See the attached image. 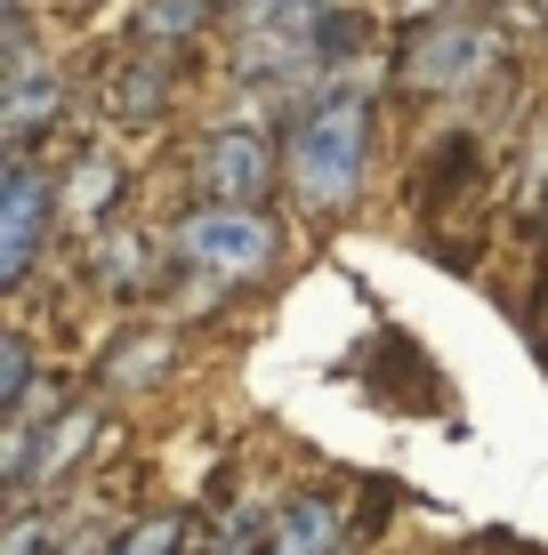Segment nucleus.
<instances>
[{
    "instance_id": "obj_3",
    "label": "nucleus",
    "mask_w": 548,
    "mask_h": 555,
    "mask_svg": "<svg viewBox=\"0 0 548 555\" xmlns=\"http://www.w3.org/2000/svg\"><path fill=\"white\" fill-rule=\"evenodd\" d=\"M493 65V41H484L476 16H428L395 41V81L411 98H444V89H468L476 73Z\"/></svg>"
},
{
    "instance_id": "obj_4",
    "label": "nucleus",
    "mask_w": 548,
    "mask_h": 555,
    "mask_svg": "<svg viewBox=\"0 0 548 555\" xmlns=\"http://www.w3.org/2000/svg\"><path fill=\"white\" fill-rule=\"evenodd\" d=\"M49 209H56V185L33 153H9V178H0V282H25L33 258L49 242Z\"/></svg>"
},
{
    "instance_id": "obj_1",
    "label": "nucleus",
    "mask_w": 548,
    "mask_h": 555,
    "mask_svg": "<svg viewBox=\"0 0 548 555\" xmlns=\"http://www.w3.org/2000/svg\"><path fill=\"white\" fill-rule=\"evenodd\" d=\"M364 169H371V98L331 81L282 138V178H291L298 209H347Z\"/></svg>"
},
{
    "instance_id": "obj_15",
    "label": "nucleus",
    "mask_w": 548,
    "mask_h": 555,
    "mask_svg": "<svg viewBox=\"0 0 548 555\" xmlns=\"http://www.w3.org/2000/svg\"><path fill=\"white\" fill-rule=\"evenodd\" d=\"M540 322H548V298H540Z\"/></svg>"
},
{
    "instance_id": "obj_9",
    "label": "nucleus",
    "mask_w": 548,
    "mask_h": 555,
    "mask_svg": "<svg viewBox=\"0 0 548 555\" xmlns=\"http://www.w3.org/2000/svg\"><path fill=\"white\" fill-rule=\"evenodd\" d=\"M154 371H169V338L162 331L122 338V354H105V387H145Z\"/></svg>"
},
{
    "instance_id": "obj_5",
    "label": "nucleus",
    "mask_w": 548,
    "mask_h": 555,
    "mask_svg": "<svg viewBox=\"0 0 548 555\" xmlns=\"http://www.w3.org/2000/svg\"><path fill=\"white\" fill-rule=\"evenodd\" d=\"M282 169V145L267 129H218L211 145H202V185H211V202H234V209H258L267 202Z\"/></svg>"
},
{
    "instance_id": "obj_7",
    "label": "nucleus",
    "mask_w": 548,
    "mask_h": 555,
    "mask_svg": "<svg viewBox=\"0 0 548 555\" xmlns=\"http://www.w3.org/2000/svg\"><path fill=\"white\" fill-rule=\"evenodd\" d=\"M56 113H65V81H56V73L16 65V73H9V89H0V121H9V145L25 153V145L56 121Z\"/></svg>"
},
{
    "instance_id": "obj_6",
    "label": "nucleus",
    "mask_w": 548,
    "mask_h": 555,
    "mask_svg": "<svg viewBox=\"0 0 548 555\" xmlns=\"http://www.w3.org/2000/svg\"><path fill=\"white\" fill-rule=\"evenodd\" d=\"M89 435H98V411H56V418H41V427H16V443H9V491H16V500H33L41 483H56V475L81 459Z\"/></svg>"
},
{
    "instance_id": "obj_8",
    "label": "nucleus",
    "mask_w": 548,
    "mask_h": 555,
    "mask_svg": "<svg viewBox=\"0 0 548 555\" xmlns=\"http://www.w3.org/2000/svg\"><path fill=\"white\" fill-rule=\"evenodd\" d=\"M98 274H105V291H145V274H154V242H145L138 225H113V234L98 242Z\"/></svg>"
},
{
    "instance_id": "obj_14",
    "label": "nucleus",
    "mask_w": 548,
    "mask_h": 555,
    "mask_svg": "<svg viewBox=\"0 0 548 555\" xmlns=\"http://www.w3.org/2000/svg\"><path fill=\"white\" fill-rule=\"evenodd\" d=\"M517 9H524V16H548V0H517Z\"/></svg>"
},
{
    "instance_id": "obj_13",
    "label": "nucleus",
    "mask_w": 548,
    "mask_h": 555,
    "mask_svg": "<svg viewBox=\"0 0 548 555\" xmlns=\"http://www.w3.org/2000/svg\"><path fill=\"white\" fill-rule=\"evenodd\" d=\"M524 218L548 234V121H540V138H533V162H524Z\"/></svg>"
},
{
    "instance_id": "obj_2",
    "label": "nucleus",
    "mask_w": 548,
    "mask_h": 555,
    "mask_svg": "<svg viewBox=\"0 0 548 555\" xmlns=\"http://www.w3.org/2000/svg\"><path fill=\"white\" fill-rule=\"evenodd\" d=\"M169 242H178L186 274L211 282V291H242V282H258V274L275 266V250H282V234H275L267 209H234V202L186 209Z\"/></svg>"
},
{
    "instance_id": "obj_11",
    "label": "nucleus",
    "mask_w": 548,
    "mask_h": 555,
    "mask_svg": "<svg viewBox=\"0 0 548 555\" xmlns=\"http://www.w3.org/2000/svg\"><path fill=\"white\" fill-rule=\"evenodd\" d=\"M226 0H145V33H162V41H186V33L218 25Z\"/></svg>"
},
{
    "instance_id": "obj_12",
    "label": "nucleus",
    "mask_w": 548,
    "mask_h": 555,
    "mask_svg": "<svg viewBox=\"0 0 548 555\" xmlns=\"http://www.w3.org/2000/svg\"><path fill=\"white\" fill-rule=\"evenodd\" d=\"M33 403V338H0V411H25Z\"/></svg>"
},
{
    "instance_id": "obj_10",
    "label": "nucleus",
    "mask_w": 548,
    "mask_h": 555,
    "mask_svg": "<svg viewBox=\"0 0 548 555\" xmlns=\"http://www.w3.org/2000/svg\"><path fill=\"white\" fill-rule=\"evenodd\" d=\"M162 105H169L162 65H129V73H113V113H122V121H154Z\"/></svg>"
}]
</instances>
